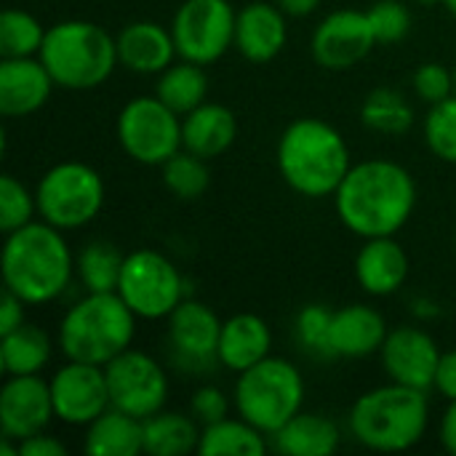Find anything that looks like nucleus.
<instances>
[{
  "label": "nucleus",
  "mask_w": 456,
  "mask_h": 456,
  "mask_svg": "<svg viewBox=\"0 0 456 456\" xmlns=\"http://www.w3.org/2000/svg\"><path fill=\"white\" fill-rule=\"evenodd\" d=\"M417 182L411 171L390 158H366L353 163L334 192L339 222L358 235L385 238L398 235L417 208Z\"/></svg>",
  "instance_id": "f257e3e1"
},
{
  "label": "nucleus",
  "mask_w": 456,
  "mask_h": 456,
  "mask_svg": "<svg viewBox=\"0 0 456 456\" xmlns=\"http://www.w3.org/2000/svg\"><path fill=\"white\" fill-rule=\"evenodd\" d=\"M0 270L5 291L24 305H51L75 278V254L64 232L40 219L5 235Z\"/></svg>",
  "instance_id": "f03ea898"
},
{
  "label": "nucleus",
  "mask_w": 456,
  "mask_h": 456,
  "mask_svg": "<svg viewBox=\"0 0 456 456\" xmlns=\"http://www.w3.org/2000/svg\"><path fill=\"white\" fill-rule=\"evenodd\" d=\"M275 163L283 182L302 198H334L353 168L350 147L339 128L321 118L291 120L275 144Z\"/></svg>",
  "instance_id": "7ed1b4c3"
},
{
  "label": "nucleus",
  "mask_w": 456,
  "mask_h": 456,
  "mask_svg": "<svg viewBox=\"0 0 456 456\" xmlns=\"http://www.w3.org/2000/svg\"><path fill=\"white\" fill-rule=\"evenodd\" d=\"M430 428L428 390L387 382L366 390L347 414V430L369 452H411Z\"/></svg>",
  "instance_id": "20e7f679"
},
{
  "label": "nucleus",
  "mask_w": 456,
  "mask_h": 456,
  "mask_svg": "<svg viewBox=\"0 0 456 456\" xmlns=\"http://www.w3.org/2000/svg\"><path fill=\"white\" fill-rule=\"evenodd\" d=\"M136 315L118 291H86L59 321L56 347L67 361L107 366L134 347Z\"/></svg>",
  "instance_id": "39448f33"
},
{
  "label": "nucleus",
  "mask_w": 456,
  "mask_h": 456,
  "mask_svg": "<svg viewBox=\"0 0 456 456\" xmlns=\"http://www.w3.org/2000/svg\"><path fill=\"white\" fill-rule=\"evenodd\" d=\"M40 61L51 72L53 83L67 91H88L107 83L115 72L118 43L96 21L67 19L45 29Z\"/></svg>",
  "instance_id": "423d86ee"
},
{
  "label": "nucleus",
  "mask_w": 456,
  "mask_h": 456,
  "mask_svg": "<svg viewBox=\"0 0 456 456\" xmlns=\"http://www.w3.org/2000/svg\"><path fill=\"white\" fill-rule=\"evenodd\" d=\"M232 403L238 417L273 438L305 409V377L289 358L267 355L238 374Z\"/></svg>",
  "instance_id": "0eeeda50"
},
{
  "label": "nucleus",
  "mask_w": 456,
  "mask_h": 456,
  "mask_svg": "<svg viewBox=\"0 0 456 456\" xmlns=\"http://www.w3.org/2000/svg\"><path fill=\"white\" fill-rule=\"evenodd\" d=\"M35 198L37 216L43 222L61 232H72L91 224L102 214L107 187L94 166L83 160H61L40 176Z\"/></svg>",
  "instance_id": "6e6552de"
},
{
  "label": "nucleus",
  "mask_w": 456,
  "mask_h": 456,
  "mask_svg": "<svg viewBox=\"0 0 456 456\" xmlns=\"http://www.w3.org/2000/svg\"><path fill=\"white\" fill-rule=\"evenodd\" d=\"M118 294L139 321H166L187 299V281L163 251L136 248L126 254Z\"/></svg>",
  "instance_id": "1a4fd4ad"
},
{
  "label": "nucleus",
  "mask_w": 456,
  "mask_h": 456,
  "mask_svg": "<svg viewBox=\"0 0 456 456\" xmlns=\"http://www.w3.org/2000/svg\"><path fill=\"white\" fill-rule=\"evenodd\" d=\"M120 150L139 166H163L182 150V115L158 96L126 102L115 123Z\"/></svg>",
  "instance_id": "9d476101"
},
{
  "label": "nucleus",
  "mask_w": 456,
  "mask_h": 456,
  "mask_svg": "<svg viewBox=\"0 0 456 456\" xmlns=\"http://www.w3.org/2000/svg\"><path fill=\"white\" fill-rule=\"evenodd\" d=\"M235 19L238 11L230 0H184L171 19L179 59L216 64L235 48Z\"/></svg>",
  "instance_id": "9b49d317"
},
{
  "label": "nucleus",
  "mask_w": 456,
  "mask_h": 456,
  "mask_svg": "<svg viewBox=\"0 0 456 456\" xmlns=\"http://www.w3.org/2000/svg\"><path fill=\"white\" fill-rule=\"evenodd\" d=\"M110 403L136 419H150L163 411L171 395L166 366L147 350L128 347L104 366Z\"/></svg>",
  "instance_id": "f8f14e48"
},
{
  "label": "nucleus",
  "mask_w": 456,
  "mask_h": 456,
  "mask_svg": "<svg viewBox=\"0 0 456 456\" xmlns=\"http://www.w3.org/2000/svg\"><path fill=\"white\" fill-rule=\"evenodd\" d=\"M56 422L67 428H88L102 417L110 403V387L104 366L64 361L48 379Z\"/></svg>",
  "instance_id": "ddd939ff"
},
{
  "label": "nucleus",
  "mask_w": 456,
  "mask_h": 456,
  "mask_svg": "<svg viewBox=\"0 0 456 456\" xmlns=\"http://www.w3.org/2000/svg\"><path fill=\"white\" fill-rule=\"evenodd\" d=\"M219 315L198 299H184L168 318H166V334H168V350L174 361L192 371L206 374L211 366H219V334H222Z\"/></svg>",
  "instance_id": "4468645a"
},
{
  "label": "nucleus",
  "mask_w": 456,
  "mask_h": 456,
  "mask_svg": "<svg viewBox=\"0 0 456 456\" xmlns=\"http://www.w3.org/2000/svg\"><path fill=\"white\" fill-rule=\"evenodd\" d=\"M374 45L379 43L371 29L369 13L358 8L331 11L318 21L310 37V53L315 64L331 72H342L361 64L374 51Z\"/></svg>",
  "instance_id": "2eb2a0df"
},
{
  "label": "nucleus",
  "mask_w": 456,
  "mask_h": 456,
  "mask_svg": "<svg viewBox=\"0 0 456 456\" xmlns=\"http://www.w3.org/2000/svg\"><path fill=\"white\" fill-rule=\"evenodd\" d=\"M441 347L433 339V334L422 326H395L390 329L379 361L390 382L417 387V390H433Z\"/></svg>",
  "instance_id": "dca6fc26"
},
{
  "label": "nucleus",
  "mask_w": 456,
  "mask_h": 456,
  "mask_svg": "<svg viewBox=\"0 0 456 456\" xmlns=\"http://www.w3.org/2000/svg\"><path fill=\"white\" fill-rule=\"evenodd\" d=\"M53 414L51 385L40 374L5 377L0 387V433L13 441H24L29 436L45 433Z\"/></svg>",
  "instance_id": "f3484780"
},
{
  "label": "nucleus",
  "mask_w": 456,
  "mask_h": 456,
  "mask_svg": "<svg viewBox=\"0 0 456 456\" xmlns=\"http://www.w3.org/2000/svg\"><path fill=\"white\" fill-rule=\"evenodd\" d=\"M289 16L278 3L254 0L238 8L235 19V51L251 64H267L278 59L289 43Z\"/></svg>",
  "instance_id": "a211bd4d"
},
{
  "label": "nucleus",
  "mask_w": 456,
  "mask_h": 456,
  "mask_svg": "<svg viewBox=\"0 0 456 456\" xmlns=\"http://www.w3.org/2000/svg\"><path fill=\"white\" fill-rule=\"evenodd\" d=\"M53 88L56 83L40 56L0 59V115L29 118L48 104Z\"/></svg>",
  "instance_id": "6ab92c4d"
},
{
  "label": "nucleus",
  "mask_w": 456,
  "mask_h": 456,
  "mask_svg": "<svg viewBox=\"0 0 456 456\" xmlns=\"http://www.w3.org/2000/svg\"><path fill=\"white\" fill-rule=\"evenodd\" d=\"M355 281L371 297H393L409 281V254L395 240V235L366 238L355 254Z\"/></svg>",
  "instance_id": "aec40b11"
},
{
  "label": "nucleus",
  "mask_w": 456,
  "mask_h": 456,
  "mask_svg": "<svg viewBox=\"0 0 456 456\" xmlns=\"http://www.w3.org/2000/svg\"><path fill=\"white\" fill-rule=\"evenodd\" d=\"M390 329L385 315L363 302L345 305L334 310L331 321V358L361 361L379 355Z\"/></svg>",
  "instance_id": "412c9836"
},
{
  "label": "nucleus",
  "mask_w": 456,
  "mask_h": 456,
  "mask_svg": "<svg viewBox=\"0 0 456 456\" xmlns=\"http://www.w3.org/2000/svg\"><path fill=\"white\" fill-rule=\"evenodd\" d=\"M115 43L120 67H126L134 75H160L179 56L171 27L147 19L126 24L115 35Z\"/></svg>",
  "instance_id": "4be33fe9"
},
{
  "label": "nucleus",
  "mask_w": 456,
  "mask_h": 456,
  "mask_svg": "<svg viewBox=\"0 0 456 456\" xmlns=\"http://www.w3.org/2000/svg\"><path fill=\"white\" fill-rule=\"evenodd\" d=\"M273 355V329L254 313H238L222 323L219 334V366L240 374Z\"/></svg>",
  "instance_id": "5701e85b"
},
{
  "label": "nucleus",
  "mask_w": 456,
  "mask_h": 456,
  "mask_svg": "<svg viewBox=\"0 0 456 456\" xmlns=\"http://www.w3.org/2000/svg\"><path fill=\"white\" fill-rule=\"evenodd\" d=\"M238 139V118L227 104L203 102L182 118V147L203 160L224 155Z\"/></svg>",
  "instance_id": "b1692460"
},
{
  "label": "nucleus",
  "mask_w": 456,
  "mask_h": 456,
  "mask_svg": "<svg viewBox=\"0 0 456 456\" xmlns=\"http://www.w3.org/2000/svg\"><path fill=\"white\" fill-rule=\"evenodd\" d=\"M270 441L286 456H331L342 444V430L331 417L302 409Z\"/></svg>",
  "instance_id": "393cba45"
},
{
  "label": "nucleus",
  "mask_w": 456,
  "mask_h": 456,
  "mask_svg": "<svg viewBox=\"0 0 456 456\" xmlns=\"http://www.w3.org/2000/svg\"><path fill=\"white\" fill-rule=\"evenodd\" d=\"M83 452L91 456L144 454V419H136L115 406L96 417L83 436Z\"/></svg>",
  "instance_id": "a878e982"
},
{
  "label": "nucleus",
  "mask_w": 456,
  "mask_h": 456,
  "mask_svg": "<svg viewBox=\"0 0 456 456\" xmlns=\"http://www.w3.org/2000/svg\"><path fill=\"white\" fill-rule=\"evenodd\" d=\"M53 358V339L35 323H21L8 334H0V366L5 377L43 374Z\"/></svg>",
  "instance_id": "bb28decb"
},
{
  "label": "nucleus",
  "mask_w": 456,
  "mask_h": 456,
  "mask_svg": "<svg viewBox=\"0 0 456 456\" xmlns=\"http://www.w3.org/2000/svg\"><path fill=\"white\" fill-rule=\"evenodd\" d=\"M203 425L187 411H158L144 419V454L187 456L198 452Z\"/></svg>",
  "instance_id": "cd10ccee"
},
{
  "label": "nucleus",
  "mask_w": 456,
  "mask_h": 456,
  "mask_svg": "<svg viewBox=\"0 0 456 456\" xmlns=\"http://www.w3.org/2000/svg\"><path fill=\"white\" fill-rule=\"evenodd\" d=\"M273 449L270 436L246 422L243 417H224L206 425L200 433L198 454L203 456H265Z\"/></svg>",
  "instance_id": "c85d7f7f"
},
{
  "label": "nucleus",
  "mask_w": 456,
  "mask_h": 456,
  "mask_svg": "<svg viewBox=\"0 0 456 456\" xmlns=\"http://www.w3.org/2000/svg\"><path fill=\"white\" fill-rule=\"evenodd\" d=\"M155 96L168 104L176 115H187L200 107L208 96V75L203 64L179 59L158 75Z\"/></svg>",
  "instance_id": "c756f323"
},
{
  "label": "nucleus",
  "mask_w": 456,
  "mask_h": 456,
  "mask_svg": "<svg viewBox=\"0 0 456 456\" xmlns=\"http://www.w3.org/2000/svg\"><path fill=\"white\" fill-rule=\"evenodd\" d=\"M361 123L382 136H403L414 126V107L403 96V91L393 86H379L363 99Z\"/></svg>",
  "instance_id": "7c9ffc66"
},
{
  "label": "nucleus",
  "mask_w": 456,
  "mask_h": 456,
  "mask_svg": "<svg viewBox=\"0 0 456 456\" xmlns=\"http://www.w3.org/2000/svg\"><path fill=\"white\" fill-rule=\"evenodd\" d=\"M126 254L115 243L91 240L75 256V275L86 291H118Z\"/></svg>",
  "instance_id": "2f4dec72"
},
{
  "label": "nucleus",
  "mask_w": 456,
  "mask_h": 456,
  "mask_svg": "<svg viewBox=\"0 0 456 456\" xmlns=\"http://www.w3.org/2000/svg\"><path fill=\"white\" fill-rule=\"evenodd\" d=\"M45 29L37 16L24 8H5L0 16V59L37 56L45 40Z\"/></svg>",
  "instance_id": "473e14b6"
},
{
  "label": "nucleus",
  "mask_w": 456,
  "mask_h": 456,
  "mask_svg": "<svg viewBox=\"0 0 456 456\" xmlns=\"http://www.w3.org/2000/svg\"><path fill=\"white\" fill-rule=\"evenodd\" d=\"M160 179L163 187L179 198V200H198L208 184H211V171H208V160L192 155L190 150H179L176 155H171L163 166H160Z\"/></svg>",
  "instance_id": "72a5a7b5"
},
{
  "label": "nucleus",
  "mask_w": 456,
  "mask_h": 456,
  "mask_svg": "<svg viewBox=\"0 0 456 456\" xmlns=\"http://www.w3.org/2000/svg\"><path fill=\"white\" fill-rule=\"evenodd\" d=\"M331 321L334 310L318 302L305 305L294 318V334L302 350L313 358H331Z\"/></svg>",
  "instance_id": "f704fd0d"
},
{
  "label": "nucleus",
  "mask_w": 456,
  "mask_h": 456,
  "mask_svg": "<svg viewBox=\"0 0 456 456\" xmlns=\"http://www.w3.org/2000/svg\"><path fill=\"white\" fill-rule=\"evenodd\" d=\"M422 131L428 150L438 160L456 166V94L430 107Z\"/></svg>",
  "instance_id": "c9c22d12"
},
{
  "label": "nucleus",
  "mask_w": 456,
  "mask_h": 456,
  "mask_svg": "<svg viewBox=\"0 0 456 456\" xmlns=\"http://www.w3.org/2000/svg\"><path fill=\"white\" fill-rule=\"evenodd\" d=\"M37 216V198L21 179L3 174L0 176V230L3 235L35 222Z\"/></svg>",
  "instance_id": "e433bc0d"
},
{
  "label": "nucleus",
  "mask_w": 456,
  "mask_h": 456,
  "mask_svg": "<svg viewBox=\"0 0 456 456\" xmlns=\"http://www.w3.org/2000/svg\"><path fill=\"white\" fill-rule=\"evenodd\" d=\"M366 13L379 45L401 43L411 32V11L401 0H377Z\"/></svg>",
  "instance_id": "4c0bfd02"
},
{
  "label": "nucleus",
  "mask_w": 456,
  "mask_h": 456,
  "mask_svg": "<svg viewBox=\"0 0 456 456\" xmlns=\"http://www.w3.org/2000/svg\"><path fill=\"white\" fill-rule=\"evenodd\" d=\"M411 88L425 104H438L454 94V69L441 61H425L411 75Z\"/></svg>",
  "instance_id": "58836bf2"
},
{
  "label": "nucleus",
  "mask_w": 456,
  "mask_h": 456,
  "mask_svg": "<svg viewBox=\"0 0 456 456\" xmlns=\"http://www.w3.org/2000/svg\"><path fill=\"white\" fill-rule=\"evenodd\" d=\"M235 403L227 398V393L216 385H200L192 398H190V414L206 428V425H214L224 417H230V409Z\"/></svg>",
  "instance_id": "ea45409f"
},
{
  "label": "nucleus",
  "mask_w": 456,
  "mask_h": 456,
  "mask_svg": "<svg viewBox=\"0 0 456 456\" xmlns=\"http://www.w3.org/2000/svg\"><path fill=\"white\" fill-rule=\"evenodd\" d=\"M19 456H69V449L61 438L45 433L29 436L19 444Z\"/></svg>",
  "instance_id": "a19ab883"
},
{
  "label": "nucleus",
  "mask_w": 456,
  "mask_h": 456,
  "mask_svg": "<svg viewBox=\"0 0 456 456\" xmlns=\"http://www.w3.org/2000/svg\"><path fill=\"white\" fill-rule=\"evenodd\" d=\"M433 390H436L441 398H446V401H456V350L441 353Z\"/></svg>",
  "instance_id": "79ce46f5"
},
{
  "label": "nucleus",
  "mask_w": 456,
  "mask_h": 456,
  "mask_svg": "<svg viewBox=\"0 0 456 456\" xmlns=\"http://www.w3.org/2000/svg\"><path fill=\"white\" fill-rule=\"evenodd\" d=\"M24 307H27V305H24L16 294L5 291L3 307H0V334H8V331H13L16 326L24 323Z\"/></svg>",
  "instance_id": "37998d69"
},
{
  "label": "nucleus",
  "mask_w": 456,
  "mask_h": 456,
  "mask_svg": "<svg viewBox=\"0 0 456 456\" xmlns=\"http://www.w3.org/2000/svg\"><path fill=\"white\" fill-rule=\"evenodd\" d=\"M438 441L444 446V452L456 456V401H449L444 417H441V428H438Z\"/></svg>",
  "instance_id": "c03bdc74"
},
{
  "label": "nucleus",
  "mask_w": 456,
  "mask_h": 456,
  "mask_svg": "<svg viewBox=\"0 0 456 456\" xmlns=\"http://www.w3.org/2000/svg\"><path fill=\"white\" fill-rule=\"evenodd\" d=\"M275 3H278V8H281L286 16H291V19H305V16L315 13V11L321 8L323 0H275Z\"/></svg>",
  "instance_id": "a18cd8bd"
},
{
  "label": "nucleus",
  "mask_w": 456,
  "mask_h": 456,
  "mask_svg": "<svg viewBox=\"0 0 456 456\" xmlns=\"http://www.w3.org/2000/svg\"><path fill=\"white\" fill-rule=\"evenodd\" d=\"M411 313L419 321H433V318L441 315V307H438V302H433L428 297H417V299H411Z\"/></svg>",
  "instance_id": "49530a36"
},
{
  "label": "nucleus",
  "mask_w": 456,
  "mask_h": 456,
  "mask_svg": "<svg viewBox=\"0 0 456 456\" xmlns=\"http://www.w3.org/2000/svg\"><path fill=\"white\" fill-rule=\"evenodd\" d=\"M441 5H446V8H449V11H452V13L456 16V0H444Z\"/></svg>",
  "instance_id": "de8ad7c7"
},
{
  "label": "nucleus",
  "mask_w": 456,
  "mask_h": 456,
  "mask_svg": "<svg viewBox=\"0 0 456 456\" xmlns=\"http://www.w3.org/2000/svg\"><path fill=\"white\" fill-rule=\"evenodd\" d=\"M419 5H438V3H444V0H417Z\"/></svg>",
  "instance_id": "09e8293b"
},
{
  "label": "nucleus",
  "mask_w": 456,
  "mask_h": 456,
  "mask_svg": "<svg viewBox=\"0 0 456 456\" xmlns=\"http://www.w3.org/2000/svg\"><path fill=\"white\" fill-rule=\"evenodd\" d=\"M452 69H454V94H456V64H454V67H452Z\"/></svg>",
  "instance_id": "8fccbe9b"
}]
</instances>
